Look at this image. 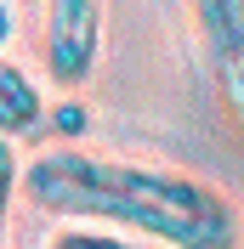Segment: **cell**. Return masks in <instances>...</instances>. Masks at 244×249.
<instances>
[{"mask_svg":"<svg viewBox=\"0 0 244 249\" xmlns=\"http://www.w3.org/2000/svg\"><path fill=\"white\" fill-rule=\"evenodd\" d=\"M23 198L68 227H102V232L148 238L170 249L244 244V215L216 181L170 164L85 153L74 142H57L23 164Z\"/></svg>","mask_w":244,"mask_h":249,"instance_id":"6da1fadb","label":"cell"},{"mask_svg":"<svg viewBox=\"0 0 244 249\" xmlns=\"http://www.w3.org/2000/svg\"><path fill=\"white\" fill-rule=\"evenodd\" d=\"M40 57L51 85H85L102 57V0H46Z\"/></svg>","mask_w":244,"mask_h":249,"instance_id":"7a4b0ae2","label":"cell"},{"mask_svg":"<svg viewBox=\"0 0 244 249\" xmlns=\"http://www.w3.org/2000/svg\"><path fill=\"white\" fill-rule=\"evenodd\" d=\"M227 119L244 130V0H187Z\"/></svg>","mask_w":244,"mask_h":249,"instance_id":"3957f363","label":"cell"},{"mask_svg":"<svg viewBox=\"0 0 244 249\" xmlns=\"http://www.w3.org/2000/svg\"><path fill=\"white\" fill-rule=\"evenodd\" d=\"M46 113H51V108H46V96H40V85H34L12 57H0V142L40 130Z\"/></svg>","mask_w":244,"mask_h":249,"instance_id":"277c9868","label":"cell"},{"mask_svg":"<svg viewBox=\"0 0 244 249\" xmlns=\"http://www.w3.org/2000/svg\"><path fill=\"white\" fill-rule=\"evenodd\" d=\"M46 249H153V244H137L125 232H102V227H62V232H51Z\"/></svg>","mask_w":244,"mask_h":249,"instance_id":"5b68a950","label":"cell"},{"mask_svg":"<svg viewBox=\"0 0 244 249\" xmlns=\"http://www.w3.org/2000/svg\"><path fill=\"white\" fill-rule=\"evenodd\" d=\"M23 193V164H17L12 142H0V249H6V232H12V204Z\"/></svg>","mask_w":244,"mask_h":249,"instance_id":"8992f818","label":"cell"},{"mask_svg":"<svg viewBox=\"0 0 244 249\" xmlns=\"http://www.w3.org/2000/svg\"><path fill=\"white\" fill-rule=\"evenodd\" d=\"M46 124L57 130V136H85V124H91V108H85V102H51Z\"/></svg>","mask_w":244,"mask_h":249,"instance_id":"52a82bcc","label":"cell"},{"mask_svg":"<svg viewBox=\"0 0 244 249\" xmlns=\"http://www.w3.org/2000/svg\"><path fill=\"white\" fill-rule=\"evenodd\" d=\"M6 40H12V0H0V57H6Z\"/></svg>","mask_w":244,"mask_h":249,"instance_id":"ba28073f","label":"cell"}]
</instances>
